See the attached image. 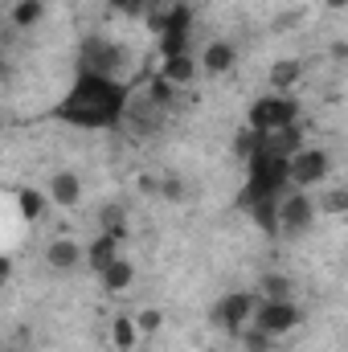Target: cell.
Instances as JSON below:
<instances>
[{
  "mask_svg": "<svg viewBox=\"0 0 348 352\" xmlns=\"http://www.w3.org/2000/svg\"><path fill=\"white\" fill-rule=\"evenodd\" d=\"M254 311H259V295L254 291H230L213 303V324L230 336H242L246 324H254Z\"/></svg>",
  "mask_w": 348,
  "mask_h": 352,
  "instance_id": "obj_4",
  "label": "cell"
},
{
  "mask_svg": "<svg viewBox=\"0 0 348 352\" xmlns=\"http://www.w3.org/2000/svg\"><path fill=\"white\" fill-rule=\"evenodd\" d=\"M259 299H295V287H291L287 274L270 270V274H262L259 278Z\"/></svg>",
  "mask_w": 348,
  "mask_h": 352,
  "instance_id": "obj_21",
  "label": "cell"
},
{
  "mask_svg": "<svg viewBox=\"0 0 348 352\" xmlns=\"http://www.w3.org/2000/svg\"><path fill=\"white\" fill-rule=\"evenodd\" d=\"M140 324H135V316H115V324H111V344L119 352H131L140 344Z\"/></svg>",
  "mask_w": 348,
  "mask_h": 352,
  "instance_id": "obj_19",
  "label": "cell"
},
{
  "mask_svg": "<svg viewBox=\"0 0 348 352\" xmlns=\"http://www.w3.org/2000/svg\"><path fill=\"white\" fill-rule=\"evenodd\" d=\"M98 283H102L111 295H123V291H131V283H135V263H131V258H115V263L98 274Z\"/></svg>",
  "mask_w": 348,
  "mask_h": 352,
  "instance_id": "obj_17",
  "label": "cell"
},
{
  "mask_svg": "<svg viewBox=\"0 0 348 352\" xmlns=\"http://www.w3.org/2000/svg\"><path fill=\"white\" fill-rule=\"evenodd\" d=\"M135 324H140L144 336H152V332L164 328V311H160V307H140V311H135Z\"/></svg>",
  "mask_w": 348,
  "mask_h": 352,
  "instance_id": "obj_25",
  "label": "cell"
},
{
  "mask_svg": "<svg viewBox=\"0 0 348 352\" xmlns=\"http://www.w3.org/2000/svg\"><path fill=\"white\" fill-rule=\"evenodd\" d=\"M303 324V307L295 299H259V311H254V328H262L270 340L274 336H287Z\"/></svg>",
  "mask_w": 348,
  "mask_h": 352,
  "instance_id": "obj_5",
  "label": "cell"
},
{
  "mask_svg": "<svg viewBox=\"0 0 348 352\" xmlns=\"http://www.w3.org/2000/svg\"><path fill=\"white\" fill-rule=\"evenodd\" d=\"M119 246H123V238H119V234H102V230H98V238L87 246V266L94 270V274H102L115 258H123V254H119Z\"/></svg>",
  "mask_w": 348,
  "mask_h": 352,
  "instance_id": "obj_13",
  "label": "cell"
},
{
  "mask_svg": "<svg viewBox=\"0 0 348 352\" xmlns=\"http://www.w3.org/2000/svg\"><path fill=\"white\" fill-rule=\"evenodd\" d=\"M50 205H54V201H50V192H41V188H29V184H25V188L17 192V209H21L25 221H41V217L50 213Z\"/></svg>",
  "mask_w": 348,
  "mask_h": 352,
  "instance_id": "obj_18",
  "label": "cell"
},
{
  "mask_svg": "<svg viewBox=\"0 0 348 352\" xmlns=\"http://www.w3.org/2000/svg\"><path fill=\"white\" fill-rule=\"evenodd\" d=\"M107 4L119 16H148V0H107Z\"/></svg>",
  "mask_w": 348,
  "mask_h": 352,
  "instance_id": "obj_28",
  "label": "cell"
},
{
  "mask_svg": "<svg viewBox=\"0 0 348 352\" xmlns=\"http://www.w3.org/2000/svg\"><path fill=\"white\" fill-rule=\"evenodd\" d=\"M176 90L180 87H173L164 74H152V78H148V102H156L160 111H168V107L176 102Z\"/></svg>",
  "mask_w": 348,
  "mask_h": 352,
  "instance_id": "obj_22",
  "label": "cell"
},
{
  "mask_svg": "<svg viewBox=\"0 0 348 352\" xmlns=\"http://www.w3.org/2000/svg\"><path fill=\"white\" fill-rule=\"evenodd\" d=\"M188 33H193V8L188 4H168V16H164V29H160V58H176V54H188Z\"/></svg>",
  "mask_w": 348,
  "mask_h": 352,
  "instance_id": "obj_7",
  "label": "cell"
},
{
  "mask_svg": "<svg viewBox=\"0 0 348 352\" xmlns=\"http://www.w3.org/2000/svg\"><path fill=\"white\" fill-rule=\"evenodd\" d=\"M238 66V50L226 41V37H217V41H209L205 50H201V70L205 74H230Z\"/></svg>",
  "mask_w": 348,
  "mask_h": 352,
  "instance_id": "obj_12",
  "label": "cell"
},
{
  "mask_svg": "<svg viewBox=\"0 0 348 352\" xmlns=\"http://www.w3.org/2000/svg\"><path fill=\"white\" fill-rule=\"evenodd\" d=\"M279 201L283 197H262V201H250L246 209H250V221L259 226L266 238H279L283 234V226H279Z\"/></svg>",
  "mask_w": 348,
  "mask_h": 352,
  "instance_id": "obj_15",
  "label": "cell"
},
{
  "mask_svg": "<svg viewBox=\"0 0 348 352\" xmlns=\"http://www.w3.org/2000/svg\"><path fill=\"white\" fill-rule=\"evenodd\" d=\"M312 221H316V201L303 188H291L279 201V226H283V234H303Z\"/></svg>",
  "mask_w": 348,
  "mask_h": 352,
  "instance_id": "obj_9",
  "label": "cell"
},
{
  "mask_svg": "<svg viewBox=\"0 0 348 352\" xmlns=\"http://www.w3.org/2000/svg\"><path fill=\"white\" fill-rule=\"evenodd\" d=\"M291 192V156L274 152L270 144L262 148L259 156H250V176L242 188V205L262 201V197H287Z\"/></svg>",
  "mask_w": 348,
  "mask_h": 352,
  "instance_id": "obj_2",
  "label": "cell"
},
{
  "mask_svg": "<svg viewBox=\"0 0 348 352\" xmlns=\"http://www.w3.org/2000/svg\"><path fill=\"white\" fill-rule=\"evenodd\" d=\"M324 209H328L332 217H345L348 213V188H328V192H324Z\"/></svg>",
  "mask_w": 348,
  "mask_h": 352,
  "instance_id": "obj_27",
  "label": "cell"
},
{
  "mask_svg": "<svg viewBox=\"0 0 348 352\" xmlns=\"http://www.w3.org/2000/svg\"><path fill=\"white\" fill-rule=\"evenodd\" d=\"M50 201H54L58 209H74V205L83 201V176L70 173V168L54 173L50 176Z\"/></svg>",
  "mask_w": 348,
  "mask_h": 352,
  "instance_id": "obj_11",
  "label": "cell"
},
{
  "mask_svg": "<svg viewBox=\"0 0 348 352\" xmlns=\"http://www.w3.org/2000/svg\"><path fill=\"white\" fill-rule=\"evenodd\" d=\"M238 344H242V352H270L274 349V340H270L262 328H246V332L238 336Z\"/></svg>",
  "mask_w": 348,
  "mask_h": 352,
  "instance_id": "obj_23",
  "label": "cell"
},
{
  "mask_svg": "<svg viewBox=\"0 0 348 352\" xmlns=\"http://www.w3.org/2000/svg\"><path fill=\"white\" fill-rule=\"evenodd\" d=\"M324 4H328V8H345L348 0H324Z\"/></svg>",
  "mask_w": 348,
  "mask_h": 352,
  "instance_id": "obj_31",
  "label": "cell"
},
{
  "mask_svg": "<svg viewBox=\"0 0 348 352\" xmlns=\"http://www.w3.org/2000/svg\"><path fill=\"white\" fill-rule=\"evenodd\" d=\"M299 78H303V62L299 58H279L270 66V87H274V94H291V90L299 87Z\"/></svg>",
  "mask_w": 348,
  "mask_h": 352,
  "instance_id": "obj_16",
  "label": "cell"
},
{
  "mask_svg": "<svg viewBox=\"0 0 348 352\" xmlns=\"http://www.w3.org/2000/svg\"><path fill=\"white\" fill-rule=\"evenodd\" d=\"M332 58L336 62H348V41H332Z\"/></svg>",
  "mask_w": 348,
  "mask_h": 352,
  "instance_id": "obj_30",
  "label": "cell"
},
{
  "mask_svg": "<svg viewBox=\"0 0 348 352\" xmlns=\"http://www.w3.org/2000/svg\"><path fill=\"white\" fill-rule=\"evenodd\" d=\"M102 234L127 238V226H123V209H119V205H102Z\"/></svg>",
  "mask_w": 348,
  "mask_h": 352,
  "instance_id": "obj_26",
  "label": "cell"
},
{
  "mask_svg": "<svg viewBox=\"0 0 348 352\" xmlns=\"http://www.w3.org/2000/svg\"><path fill=\"white\" fill-rule=\"evenodd\" d=\"M127 111H131V82L107 78L94 70H78L74 87L54 107V119L83 127V131H115L127 119Z\"/></svg>",
  "mask_w": 348,
  "mask_h": 352,
  "instance_id": "obj_1",
  "label": "cell"
},
{
  "mask_svg": "<svg viewBox=\"0 0 348 352\" xmlns=\"http://www.w3.org/2000/svg\"><path fill=\"white\" fill-rule=\"evenodd\" d=\"M45 263H50V270L70 274L78 263H87V250H83V242H74V238H54V242L45 246Z\"/></svg>",
  "mask_w": 348,
  "mask_h": 352,
  "instance_id": "obj_10",
  "label": "cell"
},
{
  "mask_svg": "<svg viewBox=\"0 0 348 352\" xmlns=\"http://www.w3.org/2000/svg\"><path fill=\"white\" fill-rule=\"evenodd\" d=\"M197 58L193 54H176V58H160V70L156 74H164L173 87H188V82H197Z\"/></svg>",
  "mask_w": 348,
  "mask_h": 352,
  "instance_id": "obj_14",
  "label": "cell"
},
{
  "mask_svg": "<svg viewBox=\"0 0 348 352\" xmlns=\"http://www.w3.org/2000/svg\"><path fill=\"white\" fill-rule=\"evenodd\" d=\"M332 173V156L324 152V148H299L295 156H291V188H316V184H324Z\"/></svg>",
  "mask_w": 348,
  "mask_h": 352,
  "instance_id": "obj_6",
  "label": "cell"
},
{
  "mask_svg": "<svg viewBox=\"0 0 348 352\" xmlns=\"http://www.w3.org/2000/svg\"><path fill=\"white\" fill-rule=\"evenodd\" d=\"M160 197H164V201H184V197H188V184H184V176H176V173H164V176H160Z\"/></svg>",
  "mask_w": 348,
  "mask_h": 352,
  "instance_id": "obj_24",
  "label": "cell"
},
{
  "mask_svg": "<svg viewBox=\"0 0 348 352\" xmlns=\"http://www.w3.org/2000/svg\"><path fill=\"white\" fill-rule=\"evenodd\" d=\"M295 123H299V98L291 94H262L250 102V115H246V127H254L262 135H274Z\"/></svg>",
  "mask_w": 348,
  "mask_h": 352,
  "instance_id": "obj_3",
  "label": "cell"
},
{
  "mask_svg": "<svg viewBox=\"0 0 348 352\" xmlns=\"http://www.w3.org/2000/svg\"><path fill=\"white\" fill-rule=\"evenodd\" d=\"M41 16H45V0H17V4L8 8V21H12L17 29H33Z\"/></svg>",
  "mask_w": 348,
  "mask_h": 352,
  "instance_id": "obj_20",
  "label": "cell"
},
{
  "mask_svg": "<svg viewBox=\"0 0 348 352\" xmlns=\"http://www.w3.org/2000/svg\"><path fill=\"white\" fill-rule=\"evenodd\" d=\"M299 21H303V16H299V12H295V8H287V12H283V16H279V21H274V29H279V33H283V29H291V25H299Z\"/></svg>",
  "mask_w": 348,
  "mask_h": 352,
  "instance_id": "obj_29",
  "label": "cell"
},
{
  "mask_svg": "<svg viewBox=\"0 0 348 352\" xmlns=\"http://www.w3.org/2000/svg\"><path fill=\"white\" fill-rule=\"evenodd\" d=\"M78 70H94V74L119 78V74H123V50H119V41H107V37H90L87 45H83Z\"/></svg>",
  "mask_w": 348,
  "mask_h": 352,
  "instance_id": "obj_8",
  "label": "cell"
}]
</instances>
